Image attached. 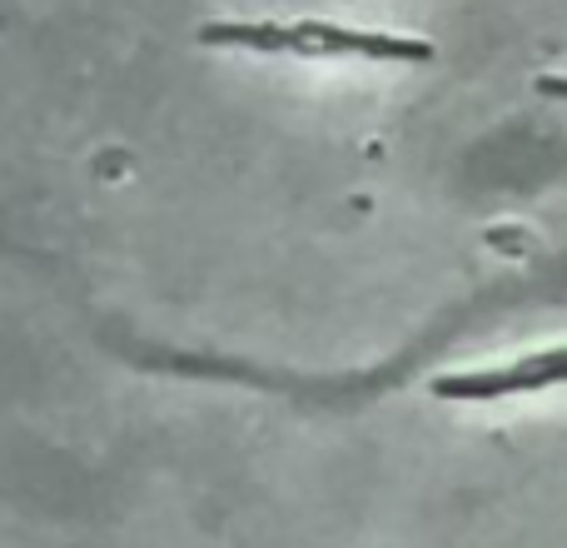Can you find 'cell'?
I'll use <instances>...</instances> for the list:
<instances>
[{"instance_id":"6da1fadb","label":"cell","mask_w":567,"mask_h":548,"mask_svg":"<svg viewBox=\"0 0 567 548\" xmlns=\"http://www.w3.org/2000/svg\"><path fill=\"white\" fill-rule=\"evenodd\" d=\"M293 30V50L309 55H363V60H433L429 40H409V35H379V30H343V26H323V20H303Z\"/></svg>"},{"instance_id":"7a4b0ae2","label":"cell","mask_w":567,"mask_h":548,"mask_svg":"<svg viewBox=\"0 0 567 548\" xmlns=\"http://www.w3.org/2000/svg\"><path fill=\"white\" fill-rule=\"evenodd\" d=\"M558 374H563V354H543L538 369H533V364H513V369L443 374V379H433V394H439V399H498V394H518V389L553 384Z\"/></svg>"},{"instance_id":"3957f363","label":"cell","mask_w":567,"mask_h":548,"mask_svg":"<svg viewBox=\"0 0 567 548\" xmlns=\"http://www.w3.org/2000/svg\"><path fill=\"white\" fill-rule=\"evenodd\" d=\"M205 45H245V50H293V30L279 20H225V26H205L199 30Z\"/></svg>"}]
</instances>
